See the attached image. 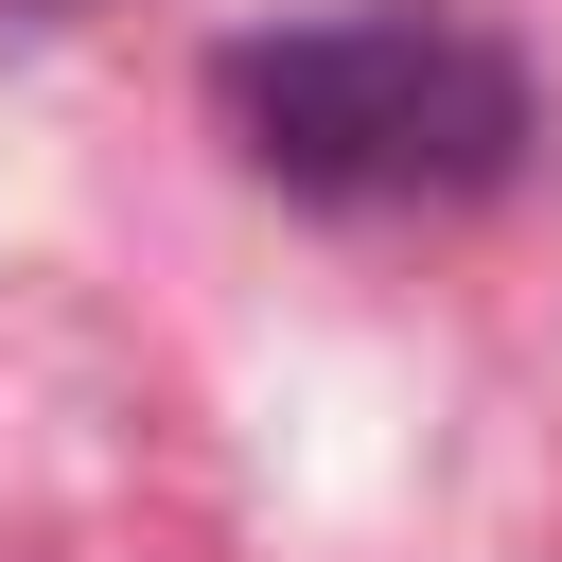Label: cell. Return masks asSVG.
<instances>
[{
    "label": "cell",
    "mask_w": 562,
    "mask_h": 562,
    "mask_svg": "<svg viewBox=\"0 0 562 562\" xmlns=\"http://www.w3.org/2000/svg\"><path fill=\"white\" fill-rule=\"evenodd\" d=\"M228 140L316 193V211H474L527 176L544 140V88L492 18L457 0H334V18H281L211 70Z\"/></svg>",
    "instance_id": "6da1fadb"
},
{
    "label": "cell",
    "mask_w": 562,
    "mask_h": 562,
    "mask_svg": "<svg viewBox=\"0 0 562 562\" xmlns=\"http://www.w3.org/2000/svg\"><path fill=\"white\" fill-rule=\"evenodd\" d=\"M70 18H105V0H0V35H70Z\"/></svg>",
    "instance_id": "7a4b0ae2"
}]
</instances>
